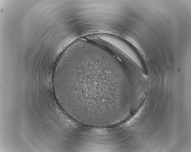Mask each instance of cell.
<instances>
[{"label":"cell","instance_id":"6da1fadb","mask_svg":"<svg viewBox=\"0 0 191 152\" xmlns=\"http://www.w3.org/2000/svg\"><path fill=\"white\" fill-rule=\"evenodd\" d=\"M107 63L96 58L75 59L55 71L56 97L73 119L99 117L108 112L110 73Z\"/></svg>","mask_w":191,"mask_h":152}]
</instances>
